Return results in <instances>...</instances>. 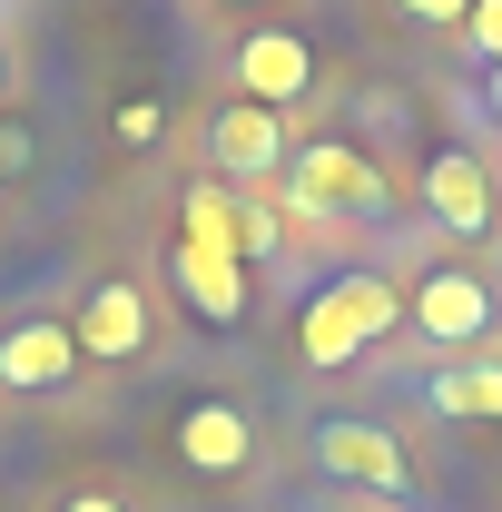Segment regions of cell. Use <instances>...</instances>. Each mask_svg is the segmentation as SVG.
I'll return each mask as SVG.
<instances>
[{
  "label": "cell",
  "instance_id": "cell-5",
  "mask_svg": "<svg viewBox=\"0 0 502 512\" xmlns=\"http://www.w3.org/2000/svg\"><path fill=\"white\" fill-rule=\"evenodd\" d=\"M227 69H237V99H256V109H296V99L315 89L306 30H247V40L227 50Z\"/></svg>",
  "mask_w": 502,
  "mask_h": 512
},
{
  "label": "cell",
  "instance_id": "cell-1",
  "mask_svg": "<svg viewBox=\"0 0 502 512\" xmlns=\"http://www.w3.org/2000/svg\"><path fill=\"white\" fill-rule=\"evenodd\" d=\"M394 316H404V296H394L384 276H365V266H355V276H335L325 296H306L296 355H306L315 375H335V365H355V355H365V345H375V335H384Z\"/></svg>",
  "mask_w": 502,
  "mask_h": 512
},
{
  "label": "cell",
  "instance_id": "cell-13",
  "mask_svg": "<svg viewBox=\"0 0 502 512\" xmlns=\"http://www.w3.org/2000/svg\"><path fill=\"white\" fill-rule=\"evenodd\" d=\"M178 217H188V247H217V256H237V197L217 188V178H197V188L178 197Z\"/></svg>",
  "mask_w": 502,
  "mask_h": 512
},
{
  "label": "cell",
  "instance_id": "cell-4",
  "mask_svg": "<svg viewBox=\"0 0 502 512\" xmlns=\"http://www.w3.org/2000/svg\"><path fill=\"white\" fill-rule=\"evenodd\" d=\"M315 463L335 473V483H355V493H414V453L394 444L384 424H315Z\"/></svg>",
  "mask_w": 502,
  "mask_h": 512
},
{
  "label": "cell",
  "instance_id": "cell-20",
  "mask_svg": "<svg viewBox=\"0 0 502 512\" xmlns=\"http://www.w3.org/2000/svg\"><path fill=\"white\" fill-rule=\"evenodd\" d=\"M207 10H256V0H207Z\"/></svg>",
  "mask_w": 502,
  "mask_h": 512
},
{
  "label": "cell",
  "instance_id": "cell-17",
  "mask_svg": "<svg viewBox=\"0 0 502 512\" xmlns=\"http://www.w3.org/2000/svg\"><path fill=\"white\" fill-rule=\"evenodd\" d=\"M394 10H404V20H424V30H463V10H473V0H394Z\"/></svg>",
  "mask_w": 502,
  "mask_h": 512
},
{
  "label": "cell",
  "instance_id": "cell-6",
  "mask_svg": "<svg viewBox=\"0 0 502 512\" xmlns=\"http://www.w3.org/2000/svg\"><path fill=\"white\" fill-rule=\"evenodd\" d=\"M404 316L424 325L434 345H473V335H493V316H502V306H493V286H483L473 266H434V276L404 296Z\"/></svg>",
  "mask_w": 502,
  "mask_h": 512
},
{
  "label": "cell",
  "instance_id": "cell-16",
  "mask_svg": "<svg viewBox=\"0 0 502 512\" xmlns=\"http://www.w3.org/2000/svg\"><path fill=\"white\" fill-rule=\"evenodd\" d=\"M119 148H158V99H128L119 109Z\"/></svg>",
  "mask_w": 502,
  "mask_h": 512
},
{
  "label": "cell",
  "instance_id": "cell-22",
  "mask_svg": "<svg viewBox=\"0 0 502 512\" xmlns=\"http://www.w3.org/2000/svg\"><path fill=\"white\" fill-rule=\"evenodd\" d=\"M493 188H502V158H493Z\"/></svg>",
  "mask_w": 502,
  "mask_h": 512
},
{
  "label": "cell",
  "instance_id": "cell-15",
  "mask_svg": "<svg viewBox=\"0 0 502 512\" xmlns=\"http://www.w3.org/2000/svg\"><path fill=\"white\" fill-rule=\"evenodd\" d=\"M286 247V207H237V256H276Z\"/></svg>",
  "mask_w": 502,
  "mask_h": 512
},
{
  "label": "cell",
  "instance_id": "cell-14",
  "mask_svg": "<svg viewBox=\"0 0 502 512\" xmlns=\"http://www.w3.org/2000/svg\"><path fill=\"white\" fill-rule=\"evenodd\" d=\"M453 40H463V60H483V69H502V0H473V10H463V30H453Z\"/></svg>",
  "mask_w": 502,
  "mask_h": 512
},
{
  "label": "cell",
  "instance_id": "cell-8",
  "mask_svg": "<svg viewBox=\"0 0 502 512\" xmlns=\"http://www.w3.org/2000/svg\"><path fill=\"white\" fill-rule=\"evenodd\" d=\"M207 158H217L227 178H266V168L286 158L276 109H256V99H217V109H207Z\"/></svg>",
  "mask_w": 502,
  "mask_h": 512
},
{
  "label": "cell",
  "instance_id": "cell-10",
  "mask_svg": "<svg viewBox=\"0 0 502 512\" xmlns=\"http://www.w3.org/2000/svg\"><path fill=\"white\" fill-rule=\"evenodd\" d=\"M178 453H188L197 473H247L256 463V424L227 404V394H197L188 414H178Z\"/></svg>",
  "mask_w": 502,
  "mask_h": 512
},
{
  "label": "cell",
  "instance_id": "cell-19",
  "mask_svg": "<svg viewBox=\"0 0 502 512\" xmlns=\"http://www.w3.org/2000/svg\"><path fill=\"white\" fill-rule=\"evenodd\" d=\"M483 109H493V119H502V69H483Z\"/></svg>",
  "mask_w": 502,
  "mask_h": 512
},
{
  "label": "cell",
  "instance_id": "cell-18",
  "mask_svg": "<svg viewBox=\"0 0 502 512\" xmlns=\"http://www.w3.org/2000/svg\"><path fill=\"white\" fill-rule=\"evenodd\" d=\"M60 512H128V503H119V493H69Z\"/></svg>",
  "mask_w": 502,
  "mask_h": 512
},
{
  "label": "cell",
  "instance_id": "cell-7",
  "mask_svg": "<svg viewBox=\"0 0 502 512\" xmlns=\"http://www.w3.org/2000/svg\"><path fill=\"white\" fill-rule=\"evenodd\" d=\"M79 355H99V365H128V355H148V286H128V276H109V286H89V306H79Z\"/></svg>",
  "mask_w": 502,
  "mask_h": 512
},
{
  "label": "cell",
  "instance_id": "cell-21",
  "mask_svg": "<svg viewBox=\"0 0 502 512\" xmlns=\"http://www.w3.org/2000/svg\"><path fill=\"white\" fill-rule=\"evenodd\" d=\"M0 89H10V50H0Z\"/></svg>",
  "mask_w": 502,
  "mask_h": 512
},
{
  "label": "cell",
  "instance_id": "cell-2",
  "mask_svg": "<svg viewBox=\"0 0 502 512\" xmlns=\"http://www.w3.org/2000/svg\"><path fill=\"white\" fill-rule=\"evenodd\" d=\"M286 217H375L384 197V168L365 158V148H345V138H306L296 148V168H286Z\"/></svg>",
  "mask_w": 502,
  "mask_h": 512
},
{
  "label": "cell",
  "instance_id": "cell-3",
  "mask_svg": "<svg viewBox=\"0 0 502 512\" xmlns=\"http://www.w3.org/2000/svg\"><path fill=\"white\" fill-rule=\"evenodd\" d=\"M424 217H434L443 237H493L502 227V188H493V158H473V148H434L424 158Z\"/></svg>",
  "mask_w": 502,
  "mask_h": 512
},
{
  "label": "cell",
  "instance_id": "cell-12",
  "mask_svg": "<svg viewBox=\"0 0 502 512\" xmlns=\"http://www.w3.org/2000/svg\"><path fill=\"white\" fill-rule=\"evenodd\" d=\"M424 404L453 414V424H502V365H493V355L443 365V375H424Z\"/></svg>",
  "mask_w": 502,
  "mask_h": 512
},
{
  "label": "cell",
  "instance_id": "cell-23",
  "mask_svg": "<svg viewBox=\"0 0 502 512\" xmlns=\"http://www.w3.org/2000/svg\"><path fill=\"white\" fill-rule=\"evenodd\" d=\"M0 178H10V168H0Z\"/></svg>",
  "mask_w": 502,
  "mask_h": 512
},
{
  "label": "cell",
  "instance_id": "cell-9",
  "mask_svg": "<svg viewBox=\"0 0 502 512\" xmlns=\"http://www.w3.org/2000/svg\"><path fill=\"white\" fill-rule=\"evenodd\" d=\"M69 375H79V335H69V325L30 316V325L0 335V384H10V394H50V384H69Z\"/></svg>",
  "mask_w": 502,
  "mask_h": 512
},
{
  "label": "cell",
  "instance_id": "cell-11",
  "mask_svg": "<svg viewBox=\"0 0 502 512\" xmlns=\"http://www.w3.org/2000/svg\"><path fill=\"white\" fill-rule=\"evenodd\" d=\"M178 286H188V306L207 325L247 316V256H217V247H188V237H178Z\"/></svg>",
  "mask_w": 502,
  "mask_h": 512
}]
</instances>
